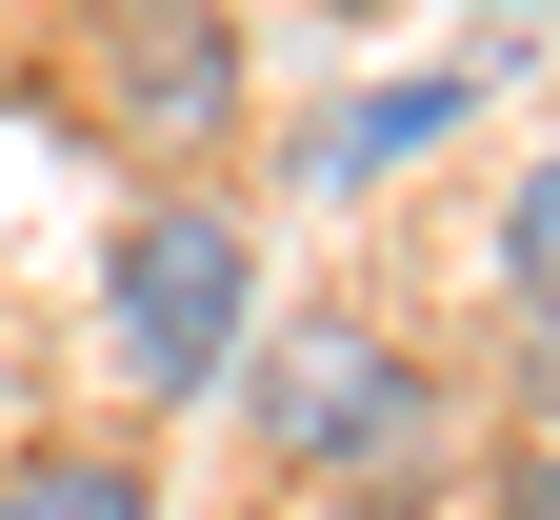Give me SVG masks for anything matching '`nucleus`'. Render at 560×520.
<instances>
[{"label": "nucleus", "instance_id": "0eeeda50", "mask_svg": "<svg viewBox=\"0 0 560 520\" xmlns=\"http://www.w3.org/2000/svg\"><path fill=\"white\" fill-rule=\"evenodd\" d=\"M521 520H560V420H540V461H521Z\"/></svg>", "mask_w": 560, "mask_h": 520}, {"label": "nucleus", "instance_id": "f257e3e1", "mask_svg": "<svg viewBox=\"0 0 560 520\" xmlns=\"http://www.w3.org/2000/svg\"><path fill=\"white\" fill-rule=\"evenodd\" d=\"M260 440H280V461H301V481H441V381H420V360L381 340V321H301V340H260Z\"/></svg>", "mask_w": 560, "mask_h": 520}, {"label": "nucleus", "instance_id": "f03ea898", "mask_svg": "<svg viewBox=\"0 0 560 520\" xmlns=\"http://www.w3.org/2000/svg\"><path fill=\"white\" fill-rule=\"evenodd\" d=\"M241 220L221 200H161V220H140V241H120V280H101V340H120V381L140 401H200V381H221V360H241Z\"/></svg>", "mask_w": 560, "mask_h": 520}, {"label": "nucleus", "instance_id": "423d86ee", "mask_svg": "<svg viewBox=\"0 0 560 520\" xmlns=\"http://www.w3.org/2000/svg\"><path fill=\"white\" fill-rule=\"evenodd\" d=\"M501 280H521V321H560V140H540L521 200H501Z\"/></svg>", "mask_w": 560, "mask_h": 520}, {"label": "nucleus", "instance_id": "39448f33", "mask_svg": "<svg viewBox=\"0 0 560 520\" xmlns=\"http://www.w3.org/2000/svg\"><path fill=\"white\" fill-rule=\"evenodd\" d=\"M441 120H460V81H381L361 120L320 140V181H381V161H420V140H441Z\"/></svg>", "mask_w": 560, "mask_h": 520}, {"label": "nucleus", "instance_id": "7ed1b4c3", "mask_svg": "<svg viewBox=\"0 0 560 520\" xmlns=\"http://www.w3.org/2000/svg\"><path fill=\"white\" fill-rule=\"evenodd\" d=\"M120 101L161 120V140H221V120H241V41H221V0H140V60H120Z\"/></svg>", "mask_w": 560, "mask_h": 520}, {"label": "nucleus", "instance_id": "20e7f679", "mask_svg": "<svg viewBox=\"0 0 560 520\" xmlns=\"http://www.w3.org/2000/svg\"><path fill=\"white\" fill-rule=\"evenodd\" d=\"M0 520H161V481H140V461H81V440H60V461H0Z\"/></svg>", "mask_w": 560, "mask_h": 520}]
</instances>
